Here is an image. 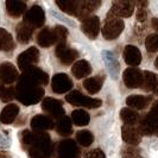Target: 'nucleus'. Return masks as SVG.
Returning a JSON list of instances; mask_svg holds the SVG:
<instances>
[{"label": "nucleus", "instance_id": "obj_1", "mask_svg": "<svg viewBox=\"0 0 158 158\" xmlns=\"http://www.w3.org/2000/svg\"><path fill=\"white\" fill-rule=\"evenodd\" d=\"M22 144L27 149L31 158H50L52 144L47 132H31L25 130L20 135Z\"/></svg>", "mask_w": 158, "mask_h": 158}, {"label": "nucleus", "instance_id": "obj_2", "mask_svg": "<svg viewBox=\"0 0 158 158\" xmlns=\"http://www.w3.org/2000/svg\"><path fill=\"white\" fill-rule=\"evenodd\" d=\"M43 95H44L43 87L38 86L37 83H35L33 81L27 79L25 75L22 74L15 89V98H17L24 105L30 106V105L40 102Z\"/></svg>", "mask_w": 158, "mask_h": 158}, {"label": "nucleus", "instance_id": "obj_3", "mask_svg": "<svg viewBox=\"0 0 158 158\" xmlns=\"http://www.w3.org/2000/svg\"><path fill=\"white\" fill-rule=\"evenodd\" d=\"M65 100L73 106L86 107V108H98V107H100L102 105V101L100 99L86 96L79 90H73L69 94H67Z\"/></svg>", "mask_w": 158, "mask_h": 158}, {"label": "nucleus", "instance_id": "obj_4", "mask_svg": "<svg viewBox=\"0 0 158 158\" xmlns=\"http://www.w3.org/2000/svg\"><path fill=\"white\" fill-rule=\"evenodd\" d=\"M124 27H125L124 22L118 17H112L110 13L102 26V36L105 37V40H115L123 32Z\"/></svg>", "mask_w": 158, "mask_h": 158}, {"label": "nucleus", "instance_id": "obj_5", "mask_svg": "<svg viewBox=\"0 0 158 158\" xmlns=\"http://www.w3.org/2000/svg\"><path fill=\"white\" fill-rule=\"evenodd\" d=\"M139 131L142 135H158V111L151 108V111L143 118L139 125Z\"/></svg>", "mask_w": 158, "mask_h": 158}, {"label": "nucleus", "instance_id": "obj_6", "mask_svg": "<svg viewBox=\"0 0 158 158\" xmlns=\"http://www.w3.org/2000/svg\"><path fill=\"white\" fill-rule=\"evenodd\" d=\"M38 61H40V51L35 47L29 48L17 58V63L19 65V69L23 73L29 70L30 68H33L35 64L38 63Z\"/></svg>", "mask_w": 158, "mask_h": 158}, {"label": "nucleus", "instance_id": "obj_7", "mask_svg": "<svg viewBox=\"0 0 158 158\" xmlns=\"http://www.w3.org/2000/svg\"><path fill=\"white\" fill-rule=\"evenodd\" d=\"M45 22V13L40 6H32L24 16L23 23H25L27 26H30L32 30L42 27Z\"/></svg>", "mask_w": 158, "mask_h": 158}, {"label": "nucleus", "instance_id": "obj_8", "mask_svg": "<svg viewBox=\"0 0 158 158\" xmlns=\"http://www.w3.org/2000/svg\"><path fill=\"white\" fill-rule=\"evenodd\" d=\"M57 158H80V149L76 142L65 139L57 146Z\"/></svg>", "mask_w": 158, "mask_h": 158}, {"label": "nucleus", "instance_id": "obj_9", "mask_svg": "<svg viewBox=\"0 0 158 158\" xmlns=\"http://www.w3.org/2000/svg\"><path fill=\"white\" fill-rule=\"evenodd\" d=\"M42 110L52 118L60 119L64 117V108L62 106V101L54 99V98H45L42 101Z\"/></svg>", "mask_w": 158, "mask_h": 158}, {"label": "nucleus", "instance_id": "obj_10", "mask_svg": "<svg viewBox=\"0 0 158 158\" xmlns=\"http://www.w3.org/2000/svg\"><path fill=\"white\" fill-rule=\"evenodd\" d=\"M51 88L57 94H63L69 92L73 88V81L67 74L60 73V74H56L51 80Z\"/></svg>", "mask_w": 158, "mask_h": 158}, {"label": "nucleus", "instance_id": "obj_11", "mask_svg": "<svg viewBox=\"0 0 158 158\" xmlns=\"http://www.w3.org/2000/svg\"><path fill=\"white\" fill-rule=\"evenodd\" d=\"M56 56L57 58L62 62L63 64L68 65V64H71L77 57H79V52L71 48H68L65 43H60L57 44L56 47Z\"/></svg>", "mask_w": 158, "mask_h": 158}, {"label": "nucleus", "instance_id": "obj_12", "mask_svg": "<svg viewBox=\"0 0 158 158\" xmlns=\"http://www.w3.org/2000/svg\"><path fill=\"white\" fill-rule=\"evenodd\" d=\"M81 29L88 38H90V40L96 38V36L99 35V31H100V19H99V17L89 16L85 20H82Z\"/></svg>", "mask_w": 158, "mask_h": 158}, {"label": "nucleus", "instance_id": "obj_13", "mask_svg": "<svg viewBox=\"0 0 158 158\" xmlns=\"http://www.w3.org/2000/svg\"><path fill=\"white\" fill-rule=\"evenodd\" d=\"M19 77L17 68L10 62L0 64V81L4 85H12Z\"/></svg>", "mask_w": 158, "mask_h": 158}, {"label": "nucleus", "instance_id": "obj_14", "mask_svg": "<svg viewBox=\"0 0 158 158\" xmlns=\"http://www.w3.org/2000/svg\"><path fill=\"white\" fill-rule=\"evenodd\" d=\"M124 82L127 88H139L143 85V73L137 68H127L124 71Z\"/></svg>", "mask_w": 158, "mask_h": 158}, {"label": "nucleus", "instance_id": "obj_15", "mask_svg": "<svg viewBox=\"0 0 158 158\" xmlns=\"http://www.w3.org/2000/svg\"><path fill=\"white\" fill-rule=\"evenodd\" d=\"M135 1H114L112 5L111 15L114 17H130L135 11Z\"/></svg>", "mask_w": 158, "mask_h": 158}, {"label": "nucleus", "instance_id": "obj_16", "mask_svg": "<svg viewBox=\"0 0 158 158\" xmlns=\"http://www.w3.org/2000/svg\"><path fill=\"white\" fill-rule=\"evenodd\" d=\"M31 128L35 132H43V131H47V130H52L55 125H54V121L48 115H35L31 119Z\"/></svg>", "mask_w": 158, "mask_h": 158}, {"label": "nucleus", "instance_id": "obj_17", "mask_svg": "<svg viewBox=\"0 0 158 158\" xmlns=\"http://www.w3.org/2000/svg\"><path fill=\"white\" fill-rule=\"evenodd\" d=\"M121 135L124 142L131 145H138L142 140V133L139 128L131 125H124L121 128Z\"/></svg>", "mask_w": 158, "mask_h": 158}, {"label": "nucleus", "instance_id": "obj_18", "mask_svg": "<svg viewBox=\"0 0 158 158\" xmlns=\"http://www.w3.org/2000/svg\"><path fill=\"white\" fill-rule=\"evenodd\" d=\"M124 61L126 62L128 65H131L132 68L139 65L142 62V54H140V50L135 45H127L124 49Z\"/></svg>", "mask_w": 158, "mask_h": 158}, {"label": "nucleus", "instance_id": "obj_19", "mask_svg": "<svg viewBox=\"0 0 158 158\" xmlns=\"http://www.w3.org/2000/svg\"><path fill=\"white\" fill-rule=\"evenodd\" d=\"M36 40H37V44L40 47L49 48L51 47V45H54L55 43H57V37H56V33L54 30L44 27V29H42L38 32Z\"/></svg>", "mask_w": 158, "mask_h": 158}, {"label": "nucleus", "instance_id": "obj_20", "mask_svg": "<svg viewBox=\"0 0 158 158\" xmlns=\"http://www.w3.org/2000/svg\"><path fill=\"white\" fill-rule=\"evenodd\" d=\"M19 114V107L16 103H10L0 112V123L4 125H10L17 119Z\"/></svg>", "mask_w": 158, "mask_h": 158}, {"label": "nucleus", "instance_id": "obj_21", "mask_svg": "<svg viewBox=\"0 0 158 158\" xmlns=\"http://www.w3.org/2000/svg\"><path fill=\"white\" fill-rule=\"evenodd\" d=\"M23 75H25L27 79L33 81L35 83H37L40 87L44 85H48V82H49V76H48L47 73L40 68H37V67H33V68H30L29 70L24 71Z\"/></svg>", "mask_w": 158, "mask_h": 158}, {"label": "nucleus", "instance_id": "obj_22", "mask_svg": "<svg viewBox=\"0 0 158 158\" xmlns=\"http://www.w3.org/2000/svg\"><path fill=\"white\" fill-rule=\"evenodd\" d=\"M102 58L105 61V63L107 65V69L108 73L111 75V77L113 80L118 79V74H119V62L118 60L115 58V56L112 54L111 51L108 50H103L102 51Z\"/></svg>", "mask_w": 158, "mask_h": 158}, {"label": "nucleus", "instance_id": "obj_23", "mask_svg": "<svg viewBox=\"0 0 158 158\" xmlns=\"http://www.w3.org/2000/svg\"><path fill=\"white\" fill-rule=\"evenodd\" d=\"M101 5L100 1H79V7H77V12H76V17H79L80 19L85 20L86 18L89 17L90 12L95 11L96 8Z\"/></svg>", "mask_w": 158, "mask_h": 158}, {"label": "nucleus", "instance_id": "obj_24", "mask_svg": "<svg viewBox=\"0 0 158 158\" xmlns=\"http://www.w3.org/2000/svg\"><path fill=\"white\" fill-rule=\"evenodd\" d=\"M71 73L76 79H83L88 75H90L92 73V67L88 61L86 60H80L74 65L71 67Z\"/></svg>", "mask_w": 158, "mask_h": 158}, {"label": "nucleus", "instance_id": "obj_25", "mask_svg": "<svg viewBox=\"0 0 158 158\" xmlns=\"http://www.w3.org/2000/svg\"><path fill=\"white\" fill-rule=\"evenodd\" d=\"M151 101L150 96H143V95H130L127 96V106L135 108V110H144L149 106Z\"/></svg>", "mask_w": 158, "mask_h": 158}, {"label": "nucleus", "instance_id": "obj_26", "mask_svg": "<svg viewBox=\"0 0 158 158\" xmlns=\"http://www.w3.org/2000/svg\"><path fill=\"white\" fill-rule=\"evenodd\" d=\"M16 32H17V40L19 43H22V44H26V43H29L30 40H31V37H32V30L30 26H27L25 23H19L17 25V29H16Z\"/></svg>", "mask_w": 158, "mask_h": 158}, {"label": "nucleus", "instance_id": "obj_27", "mask_svg": "<svg viewBox=\"0 0 158 158\" xmlns=\"http://www.w3.org/2000/svg\"><path fill=\"white\" fill-rule=\"evenodd\" d=\"M6 10L7 13L13 18L22 16L25 10H26V2L24 1H15V0H10L6 1Z\"/></svg>", "mask_w": 158, "mask_h": 158}, {"label": "nucleus", "instance_id": "obj_28", "mask_svg": "<svg viewBox=\"0 0 158 158\" xmlns=\"http://www.w3.org/2000/svg\"><path fill=\"white\" fill-rule=\"evenodd\" d=\"M56 131L57 133L63 137L67 135H70L73 133V123H71V119L68 117H62V118L57 119V123H56Z\"/></svg>", "mask_w": 158, "mask_h": 158}, {"label": "nucleus", "instance_id": "obj_29", "mask_svg": "<svg viewBox=\"0 0 158 158\" xmlns=\"http://www.w3.org/2000/svg\"><path fill=\"white\" fill-rule=\"evenodd\" d=\"M158 86V79L156 74L152 71H145L143 74V85L142 88L145 92H155Z\"/></svg>", "mask_w": 158, "mask_h": 158}, {"label": "nucleus", "instance_id": "obj_30", "mask_svg": "<svg viewBox=\"0 0 158 158\" xmlns=\"http://www.w3.org/2000/svg\"><path fill=\"white\" fill-rule=\"evenodd\" d=\"M15 47L16 45L11 33L5 29H0V51H11L15 49Z\"/></svg>", "mask_w": 158, "mask_h": 158}, {"label": "nucleus", "instance_id": "obj_31", "mask_svg": "<svg viewBox=\"0 0 158 158\" xmlns=\"http://www.w3.org/2000/svg\"><path fill=\"white\" fill-rule=\"evenodd\" d=\"M103 79L102 77H99V76H95V77H88L83 81V87L87 90L88 93L90 94H95L98 93L101 87H102Z\"/></svg>", "mask_w": 158, "mask_h": 158}, {"label": "nucleus", "instance_id": "obj_32", "mask_svg": "<svg viewBox=\"0 0 158 158\" xmlns=\"http://www.w3.org/2000/svg\"><path fill=\"white\" fill-rule=\"evenodd\" d=\"M90 117L83 110H75L71 113V123H74L76 126H86L89 124Z\"/></svg>", "mask_w": 158, "mask_h": 158}, {"label": "nucleus", "instance_id": "obj_33", "mask_svg": "<svg viewBox=\"0 0 158 158\" xmlns=\"http://www.w3.org/2000/svg\"><path fill=\"white\" fill-rule=\"evenodd\" d=\"M120 118L125 123V125L133 126L135 123L138 121V113L133 111V110H131V108L125 107V108H123L120 111Z\"/></svg>", "mask_w": 158, "mask_h": 158}, {"label": "nucleus", "instance_id": "obj_34", "mask_svg": "<svg viewBox=\"0 0 158 158\" xmlns=\"http://www.w3.org/2000/svg\"><path fill=\"white\" fill-rule=\"evenodd\" d=\"M56 5L61 8L63 12L70 15V16H76L77 7H79V1L74 0H67V1H56Z\"/></svg>", "mask_w": 158, "mask_h": 158}, {"label": "nucleus", "instance_id": "obj_35", "mask_svg": "<svg viewBox=\"0 0 158 158\" xmlns=\"http://www.w3.org/2000/svg\"><path fill=\"white\" fill-rule=\"evenodd\" d=\"M76 142L79 143L80 145L87 148L89 145H92V143L94 142V135H92L90 131H87V130L79 131L76 133Z\"/></svg>", "mask_w": 158, "mask_h": 158}, {"label": "nucleus", "instance_id": "obj_36", "mask_svg": "<svg viewBox=\"0 0 158 158\" xmlns=\"http://www.w3.org/2000/svg\"><path fill=\"white\" fill-rule=\"evenodd\" d=\"M145 47L149 52H156L158 50V32L149 35L145 40Z\"/></svg>", "mask_w": 158, "mask_h": 158}, {"label": "nucleus", "instance_id": "obj_37", "mask_svg": "<svg viewBox=\"0 0 158 158\" xmlns=\"http://www.w3.org/2000/svg\"><path fill=\"white\" fill-rule=\"evenodd\" d=\"M54 31H55L56 37H57V44H60V43H65L67 37H68V30H67L64 26L57 25V26H55Z\"/></svg>", "mask_w": 158, "mask_h": 158}, {"label": "nucleus", "instance_id": "obj_38", "mask_svg": "<svg viewBox=\"0 0 158 158\" xmlns=\"http://www.w3.org/2000/svg\"><path fill=\"white\" fill-rule=\"evenodd\" d=\"M85 158H106V156H105V153L102 152V150L94 149V150L89 151L87 155L85 156Z\"/></svg>", "mask_w": 158, "mask_h": 158}, {"label": "nucleus", "instance_id": "obj_39", "mask_svg": "<svg viewBox=\"0 0 158 158\" xmlns=\"http://www.w3.org/2000/svg\"><path fill=\"white\" fill-rule=\"evenodd\" d=\"M123 158H144V157H142V156L135 150H127L126 152L123 155Z\"/></svg>", "mask_w": 158, "mask_h": 158}, {"label": "nucleus", "instance_id": "obj_40", "mask_svg": "<svg viewBox=\"0 0 158 158\" xmlns=\"http://www.w3.org/2000/svg\"><path fill=\"white\" fill-rule=\"evenodd\" d=\"M146 17H148L146 11H145L143 7L138 8V11H137V19H138L139 22H143V20H145V19H146Z\"/></svg>", "mask_w": 158, "mask_h": 158}, {"label": "nucleus", "instance_id": "obj_41", "mask_svg": "<svg viewBox=\"0 0 158 158\" xmlns=\"http://www.w3.org/2000/svg\"><path fill=\"white\" fill-rule=\"evenodd\" d=\"M6 92H7V87H5L2 83H0V99L2 100L4 99V96L6 94Z\"/></svg>", "mask_w": 158, "mask_h": 158}, {"label": "nucleus", "instance_id": "obj_42", "mask_svg": "<svg viewBox=\"0 0 158 158\" xmlns=\"http://www.w3.org/2000/svg\"><path fill=\"white\" fill-rule=\"evenodd\" d=\"M151 25H152V27H153L155 30H158V18H152Z\"/></svg>", "mask_w": 158, "mask_h": 158}, {"label": "nucleus", "instance_id": "obj_43", "mask_svg": "<svg viewBox=\"0 0 158 158\" xmlns=\"http://www.w3.org/2000/svg\"><path fill=\"white\" fill-rule=\"evenodd\" d=\"M152 108H155V110H157V111H158V101H156V102L153 103V106H152Z\"/></svg>", "mask_w": 158, "mask_h": 158}, {"label": "nucleus", "instance_id": "obj_44", "mask_svg": "<svg viewBox=\"0 0 158 158\" xmlns=\"http://www.w3.org/2000/svg\"><path fill=\"white\" fill-rule=\"evenodd\" d=\"M155 67L158 69V56H157V58H156V61H155Z\"/></svg>", "mask_w": 158, "mask_h": 158}, {"label": "nucleus", "instance_id": "obj_45", "mask_svg": "<svg viewBox=\"0 0 158 158\" xmlns=\"http://www.w3.org/2000/svg\"><path fill=\"white\" fill-rule=\"evenodd\" d=\"M155 93H156V94L158 95V86H157V88H156V89H155Z\"/></svg>", "mask_w": 158, "mask_h": 158}]
</instances>
